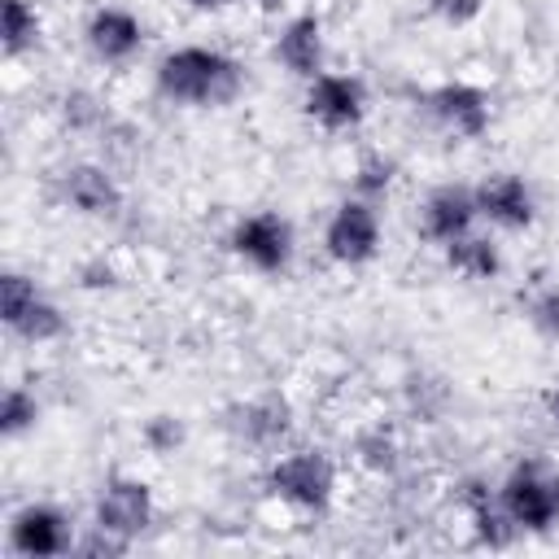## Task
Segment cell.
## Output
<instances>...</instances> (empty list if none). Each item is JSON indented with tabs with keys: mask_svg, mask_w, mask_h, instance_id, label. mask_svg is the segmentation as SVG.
Returning a JSON list of instances; mask_svg holds the SVG:
<instances>
[{
	"mask_svg": "<svg viewBox=\"0 0 559 559\" xmlns=\"http://www.w3.org/2000/svg\"><path fill=\"white\" fill-rule=\"evenodd\" d=\"M445 262H450L459 275H467V280H489V275H498V266H502L498 245H493L489 236H472V231L445 245Z\"/></svg>",
	"mask_w": 559,
	"mask_h": 559,
	"instance_id": "16",
	"label": "cell"
},
{
	"mask_svg": "<svg viewBox=\"0 0 559 559\" xmlns=\"http://www.w3.org/2000/svg\"><path fill=\"white\" fill-rule=\"evenodd\" d=\"M472 192H476V210L489 223H498L507 231H524L533 223V192H528V183L520 175H507V170L502 175H489Z\"/></svg>",
	"mask_w": 559,
	"mask_h": 559,
	"instance_id": "9",
	"label": "cell"
},
{
	"mask_svg": "<svg viewBox=\"0 0 559 559\" xmlns=\"http://www.w3.org/2000/svg\"><path fill=\"white\" fill-rule=\"evenodd\" d=\"M502 507L507 515L528 528V533H542L559 520V472L546 467V463H520L507 480H502Z\"/></svg>",
	"mask_w": 559,
	"mask_h": 559,
	"instance_id": "2",
	"label": "cell"
},
{
	"mask_svg": "<svg viewBox=\"0 0 559 559\" xmlns=\"http://www.w3.org/2000/svg\"><path fill=\"white\" fill-rule=\"evenodd\" d=\"M476 214H480V210H476V192H467V188H459V183L432 188L428 201H424V236L450 245V240H459V236L472 231Z\"/></svg>",
	"mask_w": 559,
	"mask_h": 559,
	"instance_id": "11",
	"label": "cell"
},
{
	"mask_svg": "<svg viewBox=\"0 0 559 559\" xmlns=\"http://www.w3.org/2000/svg\"><path fill=\"white\" fill-rule=\"evenodd\" d=\"M467 507H472L476 537H480L485 546H511V537H515V528H520V524L507 515L502 498H498V502H489V493H485V489H472V493H467Z\"/></svg>",
	"mask_w": 559,
	"mask_h": 559,
	"instance_id": "17",
	"label": "cell"
},
{
	"mask_svg": "<svg viewBox=\"0 0 559 559\" xmlns=\"http://www.w3.org/2000/svg\"><path fill=\"white\" fill-rule=\"evenodd\" d=\"M192 9H223V4H231V0H188Z\"/></svg>",
	"mask_w": 559,
	"mask_h": 559,
	"instance_id": "29",
	"label": "cell"
},
{
	"mask_svg": "<svg viewBox=\"0 0 559 559\" xmlns=\"http://www.w3.org/2000/svg\"><path fill=\"white\" fill-rule=\"evenodd\" d=\"M87 44H92V52L100 57V61H131L135 52H140V44H144V26H140V17L135 13H127V9H96L92 13V22H87Z\"/></svg>",
	"mask_w": 559,
	"mask_h": 559,
	"instance_id": "13",
	"label": "cell"
},
{
	"mask_svg": "<svg viewBox=\"0 0 559 559\" xmlns=\"http://www.w3.org/2000/svg\"><path fill=\"white\" fill-rule=\"evenodd\" d=\"M432 4V13L441 17V22H450V26H463V22H472L480 9H485V0H428Z\"/></svg>",
	"mask_w": 559,
	"mask_h": 559,
	"instance_id": "25",
	"label": "cell"
},
{
	"mask_svg": "<svg viewBox=\"0 0 559 559\" xmlns=\"http://www.w3.org/2000/svg\"><path fill=\"white\" fill-rule=\"evenodd\" d=\"M61 197H66V205H74L87 218H114L122 210V192L109 179V170L87 166V162L83 166H70L61 175Z\"/></svg>",
	"mask_w": 559,
	"mask_h": 559,
	"instance_id": "12",
	"label": "cell"
},
{
	"mask_svg": "<svg viewBox=\"0 0 559 559\" xmlns=\"http://www.w3.org/2000/svg\"><path fill=\"white\" fill-rule=\"evenodd\" d=\"M275 57H280L293 74L314 79V74H319V66H323V22H319L314 13L293 17V22L284 26L280 44H275Z\"/></svg>",
	"mask_w": 559,
	"mask_h": 559,
	"instance_id": "14",
	"label": "cell"
},
{
	"mask_svg": "<svg viewBox=\"0 0 559 559\" xmlns=\"http://www.w3.org/2000/svg\"><path fill=\"white\" fill-rule=\"evenodd\" d=\"M9 546L17 555H31V559L61 555V550H70V524H66V515L57 507H22L13 515Z\"/></svg>",
	"mask_w": 559,
	"mask_h": 559,
	"instance_id": "10",
	"label": "cell"
},
{
	"mask_svg": "<svg viewBox=\"0 0 559 559\" xmlns=\"http://www.w3.org/2000/svg\"><path fill=\"white\" fill-rule=\"evenodd\" d=\"M179 437H183V428H179L170 415H157V419L148 424V441H153L157 450H170V445H179Z\"/></svg>",
	"mask_w": 559,
	"mask_h": 559,
	"instance_id": "27",
	"label": "cell"
},
{
	"mask_svg": "<svg viewBox=\"0 0 559 559\" xmlns=\"http://www.w3.org/2000/svg\"><path fill=\"white\" fill-rule=\"evenodd\" d=\"M157 87L179 105H231L245 87V70L214 48H175L157 66Z\"/></svg>",
	"mask_w": 559,
	"mask_h": 559,
	"instance_id": "1",
	"label": "cell"
},
{
	"mask_svg": "<svg viewBox=\"0 0 559 559\" xmlns=\"http://www.w3.org/2000/svg\"><path fill=\"white\" fill-rule=\"evenodd\" d=\"M542 411H546V424L559 432V389H550V393L542 397Z\"/></svg>",
	"mask_w": 559,
	"mask_h": 559,
	"instance_id": "28",
	"label": "cell"
},
{
	"mask_svg": "<svg viewBox=\"0 0 559 559\" xmlns=\"http://www.w3.org/2000/svg\"><path fill=\"white\" fill-rule=\"evenodd\" d=\"M306 114L328 131H349L367 114V92L349 74H314L306 92Z\"/></svg>",
	"mask_w": 559,
	"mask_h": 559,
	"instance_id": "6",
	"label": "cell"
},
{
	"mask_svg": "<svg viewBox=\"0 0 559 559\" xmlns=\"http://www.w3.org/2000/svg\"><path fill=\"white\" fill-rule=\"evenodd\" d=\"M35 415H39L35 397L26 389H9L4 402H0V432L4 437H17V432H26L35 424Z\"/></svg>",
	"mask_w": 559,
	"mask_h": 559,
	"instance_id": "21",
	"label": "cell"
},
{
	"mask_svg": "<svg viewBox=\"0 0 559 559\" xmlns=\"http://www.w3.org/2000/svg\"><path fill=\"white\" fill-rule=\"evenodd\" d=\"M424 105L445 131H454L463 140H476L489 127V96L472 83H441L437 92H428Z\"/></svg>",
	"mask_w": 559,
	"mask_h": 559,
	"instance_id": "8",
	"label": "cell"
},
{
	"mask_svg": "<svg viewBox=\"0 0 559 559\" xmlns=\"http://www.w3.org/2000/svg\"><path fill=\"white\" fill-rule=\"evenodd\" d=\"M231 428L253 445H275L288 432V402L284 397H258L249 406H236Z\"/></svg>",
	"mask_w": 559,
	"mask_h": 559,
	"instance_id": "15",
	"label": "cell"
},
{
	"mask_svg": "<svg viewBox=\"0 0 559 559\" xmlns=\"http://www.w3.org/2000/svg\"><path fill=\"white\" fill-rule=\"evenodd\" d=\"M39 293H35V280H26V275H17V271H9L4 280H0V314H4V323L13 328L26 310H31V301H35Z\"/></svg>",
	"mask_w": 559,
	"mask_h": 559,
	"instance_id": "20",
	"label": "cell"
},
{
	"mask_svg": "<svg viewBox=\"0 0 559 559\" xmlns=\"http://www.w3.org/2000/svg\"><path fill=\"white\" fill-rule=\"evenodd\" d=\"M528 319H533V328H537V332H546V336H555V341H559V288L542 293V297L528 306Z\"/></svg>",
	"mask_w": 559,
	"mask_h": 559,
	"instance_id": "24",
	"label": "cell"
},
{
	"mask_svg": "<svg viewBox=\"0 0 559 559\" xmlns=\"http://www.w3.org/2000/svg\"><path fill=\"white\" fill-rule=\"evenodd\" d=\"M13 332H17L22 341H57V336L66 332V314H61L48 297H35L31 310L13 323Z\"/></svg>",
	"mask_w": 559,
	"mask_h": 559,
	"instance_id": "19",
	"label": "cell"
},
{
	"mask_svg": "<svg viewBox=\"0 0 559 559\" xmlns=\"http://www.w3.org/2000/svg\"><path fill=\"white\" fill-rule=\"evenodd\" d=\"M66 118H70L74 127H87V122L100 118V109H96V100H92L87 92H74V96H66Z\"/></svg>",
	"mask_w": 559,
	"mask_h": 559,
	"instance_id": "26",
	"label": "cell"
},
{
	"mask_svg": "<svg viewBox=\"0 0 559 559\" xmlns=\"http://www.w3.org/2000/svg\"><path fill=\"white\" fill-rule=\"evenodd\" d=\"M153 520V493L144 480H127V476H114L105 489H100V502H96V528L114 533V537H135L144 533Z\"/></svg>",
	"mask_w": 559,
	"mask_h": 559,
	"instance_id": "7",
	"label": "cell"
},
{
	"mask_svg": "<svg viewBox=\"0 0 559 559\" xmlns=\"http://www.w3.org/2000/svg\"><path fill=\"white\" fill-rule=\"evenodd\" d=\"M231 249H236L249 266H258V271H284L288 258H293V227H288L284 214L258 210V214H249V218L236 223Z\"/></svg>",
	"mask_w": 559,
	"mask_h": 559,
	"instance_id": "4",
	"label": "cell"
},
{
	"mask_svg": "<svg viewBox=\"0 0 559 559\" xmlns=\"http://www.w3.org/2000/svg\"><path fill=\"white\" fill-rule=\"evenodd\" d=\"M358 454H362V463H367L371 472H393V467H397V445H393V437H384V432H367V437L358 441Z\"/></svg>",
	"mask_w": 559,
	"mask_h": 559,
	"instance_id": "23",
	"label": "cell"
},
{
	"mask_svg": "<svg viewBox=\"0 0 559 559\" xmlns=\"http://www.w3.org/2000/svg\"><path fill=\"white\" fill-rule=\"evenodd\" d=\"M323 245L345 266L371 262L376 249H380V218H376V210L367 201H341L332 223H328V231H323Z\"/></svg>",
	"mask_w": 559,
	"mask_h": 559,
	"instance_id": "5",
	"label": "cell"
},
{
	"mask_svg": "<svg viewBox=\"0 0 559 559\" xmlns=\"http://www.w3.org/2000/svg\"><path fill=\"white\" fill-rule=\"evenodd\" d=\"M393 157H384V153H367L362 162H358V175H354V183H358V192L362 197H380L389 183H393Z\"/></svg>",
	"mask_w": 559,
	"mask_h": 559,
	"instance_id": "22",
	"label": "cell"
},
{
	"mask_svg": "<svg viewBox=\"0 0 559 559\" xmlns=\"http://www.w3.org/2000/svg\"><path fill=\"white\" fill-rule=\"evenodd\" d=\"M266 485L275 498H284L301 511H323L332 502V489H336V467L319 450H293L271 467Z\"/></svg>",
	"mask_w": 559,
	"mask_h": 559,
	"instance_id": "3",
	"label": "cell"
},
{
	"mask_svg": "<svg viewBox=\"0 0 559 559\" xmlns=\"http://www.w3.org/2000/svg\"><path fill=\"white\" fill-rule=\"evenodd\" d=\"M39 39V17L26 0H4V22H0V44H4V57H17L26 48H35Z\"/></svg>",
	"mask_w": 559,
	"mask_h": 559,
	"instance_id": "18",
	"label": "cell"
}]
</instances>
